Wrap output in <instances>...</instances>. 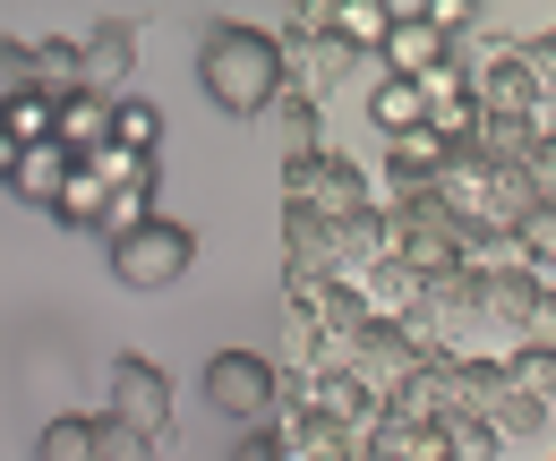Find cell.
I'll return each mask as SVG.
<instances>
[{"mask_svg":"<svg viewBox=\"0 0 556 461\" xmlns=\"http://www.w3.org/2000/svg\"><path fill=\"white\" fill-rule=\"evenodd\" d=\"M198 86L214 94V112H231V120H257V112H275L282 103V35L266 26H240V17H223L206 26V43H198Z\"/></svg>","mask_w":556,"mask_h":461,"instance_id":"obj_1","label":"cell"},{"mask_svg":"<svg viewBox=\"0 0 556 461\" xmlns=\"http://www.w3.org/2000/svg\"><path fill=\"white\" fill-rule=\"evenodd\" d=\"M437 205H445L471 240H514V222L540 205V189H531V171H496L471 145H454V154L437 163Z\"/></svg>","mask_w":556,"mask_h":461,"instance_id":"obj_2","label":"cell"},{"mask_svg":"<svg viewBox=\"0 0 556 461\" xmlns=\"http://www.w3.org/2000/svg\"><path fill=\"white\" fill-rule=\"evenodd\" d=\"M377 214H386V205H377ZM386 240H394V257L412 265L419 282H437V273H463V265H471V231L437 205V189H428L419 205H394V214H386Z\"/></svg>","mask_w":556,"mask_h":461,"instance_id":"obj_3","label":"cell"},{"mask_svg":"<svg viewBox=\"0 0 556 461\" xmlns=\"http://www.w3.org/2000/svg\"><path fill=\"white\" fill-rule=\"evenodd\" d=\"M112 427H129L146 453H172V376L154 368V359H112V410H103Z\"/></svg>","mask_w":556,"mask_h":461,"instance_id":"obj_4","label":"cell"},{"mask_svg":"<svg viewBox=\"0 0 556 461\" xmlns=\"http://www.w3.org/2000/svg\"><path fill=\"white\" fill-rule=\"evenodd\" d=\"M189 265H198V231L172 222V214H154V222L129 231V240H112V273H121L129 291H172Z\"/></svg>","mask_w":556,"mask_h":461,"instance_id":"obj_5","label":"cell"},{"mask_svg":"<svg viewBox=\"0 0 556 461\" xmlns=\"http://www.w3.org/2000/svg\"><path fill=\"white\" fill-rule=\"evenodd\" d=\"M282 205L343 222V214H359V205H377V197H368V171L326 145V154H308V163H282Z\"/></svg>","mask_w":556,"mask_h":461,"instance_id":"obj_6","label":"cell"},{"mask_svg":"<svg viewBox=\"0 0 556 461\" xmlns=\"http://www.w3.org/2000/svg\"><path fill=\"white\" fill-rule=\"evenodd\" d=\"M419 359H428V342H419V333L403 325V317H368V333L351 342L334 368H351L359 385H377V394L394 401V394H403V385L419 376Z\"/></svg>","mask_w":556,"mask_h":461,"instance_id":"obj_7","label":"cell"},{"mask_svg":"<svg viewBox=\"0 0 556 461\" xmlns=\"http://www.w3.org/2000/svg\"><path fill=\"white\" fill-rule=\"evenodd\" d=\"M206 401L240 427H266L275 419V359L266 350H214L206 359Z\"/></svg>","mask_w":556,"mask_h":461,"instance_id":"obj_8","label":"cell"},{"mask_svg":"<svg viewBox=\"0 0 556 461\" xmlns=\"http://www.w3.org/2000/svg\"><path fill=\"white\" fill-rule=\"evenodd\" d=\"M540 308H548V273H531L522 257H505V265H488V273H480V317H488V325H514L522 342H531Z\"/></svg>","mask_w":556,"mask_h":461,"instance_id":"obj_9","label":"cell"},{"mask_svg":"<svg viewBox=\"0 0 556 461\" xmlns=\"http://www.w3.org/2000/svg\"><path fill=\"white\" fill-rule=\"evenodd\" d=\"M334 273H343V257H334V222L282 205V291H300V282H334Z\"/></svg>","mask_w":556,"mask_h":461,"instance_id":"obj_10","label":"cell"},{"mask_svg":"<svg viewBox=\"0 0 556 461\" xmlns=\"http://www.w3.org/2000/svg\"><path fill=\"white\" fill-rule=\"evenodd\" d=\"M359 52H351L343 35H308V43H282V77L308 94V103H326V94H343Z\"/></svg>","mask_w":556,"mask_h":461,"instance_id":"obj_11","label":"cell"},{"mask_svg":"<svg viewBox=\"0 0 556 461\" xmlns=\"http://www.w3.org/2000/svg\"><path fill=\"white\" fill-rule=\"evenodd\" d=\"M377 61H386V77L428 86V77L445 68V35L428 26V9H394V26H386V43H377Z\"/></svg>","mask_w":556,"mask_h":461,"instance_id":"obj_12","label":"cell"},{"mask_svg":"<svg viewBox=\"0 0 556 461\" xmlns=\"http://www.w3.org/2000/svg\"><path fill=\"white\" fill-rule=\"evenodd\" d=\"M77 68H86V94L129 103V77H138V35H129V26H94V35L77 43Z\"/></svg>","mask_w":556,"mask_h":461,"instance_id":"obj_13","label":"cell"},{"mask_svg":"<svg viewBox=\"0 0 556 461\" xmlns=\"http://www.w3.org/2000/svg\"><path fill=\"white\" fill-rule=\"evenodd\" d=\"M368 453L377 461H454V427H445V419H403V410H386L377 436H368Z\"/></svg>","mask_w":556,"mask_h":461,"instance_id":"obj_14","label":"cell"},{"mask_svg":"<svg viewBox=\"0 0 556 461\" xmlns=\"http://www.w3.org/2000/svg\"><path fill=\"white\" fill-rule=\"evenodd\" d=\"M317 419H334V427H351V436H377L386 394H377V385H359L351 368H317Z\"/></svg>","mask_w":556,"mask_h":461,"instance_id":"obj_15","label":"cell"},{"mask_svg":"<svg viewBox=\"0 0 556 461\" xmlns=\"http://www.w3.org/2000/svg\"><path fill=\"white\" fill-rule=\"evenodd\" d=\"M471 103H480V112H514V120H540V112H548V94H540V77L522 68V43H514L505 61L488 68V77H471Z\"/></svg>","mask_w":556,"mask_h":461,"instance_id":"obj_16","label":"cell"},{"mask_svg":"<svg viewBox=\"0 0 556 461\" xmlns=\"http://www.w3.org/2000/svg\"><path fill=\"white\" fill-rule=\"evenodd\" d=\"M540 137H548V120H514V112H480V129H471V154H480V163H496V171H531Z\"/></svg>","mask_w":556,"mask_h":461,"instance_id":"obj_17","label":"cell"},{"mask_svg":"<svg viewBox=\"0 0 556 461\" xmlns=\"http://www.w3.org/2000/svg\"><path fill=\"white\" fill-rule=\"evenodd\" d=\"M368 120L386 129V145L419 137V129H428V86H412V77H377V86H368Z\"/></svg>","mask_w":556,"mask_h":461,"instance_id":"obj_18","label":"cell"},{"mask_svg":"<svg viewBox=\"0 0 556 461\" xmlns=\"http://www.w3.org/2000/svg\"><path fill=\"white\" fill-rule=\"evenodd\" d=\"M35 43V94L61 112V103H77L86 94V68H77V43L70 35H26Z\"/></svg>","mask_w":556,"mask_h":461,"instance_id":"obj_19","label":"cell"},{"mask_svg":"<svg viewBox=\"0 0 556 461\" xmlns=\"http://www.w3.org/2000/svg\"><path fill=\"white\" fill-rule=\"evenodd\" d=\"M112 112H121V103H103V94H77V103H61L52 145H61V154H77V163H86V154H103V145H112Z\"/></svg>","mask_w":556,"mask_h":461,"instance_id":"obj_20","label":"cell"},{"mask_svg":"<svg viewBox=\"0 0 556 461\" xmlns=\"http://www.w3.org/2000/svg\"><path fill=\"white\" fill-rule=\"evenodd\" d=\"M334 257H343V282H359L368 265L394 257V240H386V214H377V205H359V214L334 222Z\"/></svg>","mask_w":556,"mask_h":461,"instance_id":"obj_21","label":"cell"},{"mask_svg":"<svg viewBox=\"0 0 556 461\" xmlns=\"http://www.w3.org/2000/svg\"><path fill=\"white\" fill-rule=\"evenodd\" d=\"M70 180H77V154H61V145H26L9 189H17L26 205H61V189H70Z\"/></svg>","mask_w":556,"mask_h":461,"instance_id":"obj_22","label":"cell"},{"mask_svg":"<svg viewBox=\"0 0 556 461\" xmlns=\"http://www.w3.org/2000/svg\"><path fill=\"white\" fill-rule=\"evenodd\" d=\"M419 291H428V282H419L403 257H386V265H368V273H359V299H368V317H412Z\"/></svg>","mask_w":556,"mask_h":461,"instance_id":"obj_23","label":"cell"},{"mask_svg":"<svg viewBox=\"0 0 556 461\" xmlns=\"http://www.w3.org/2000/svg\"><path fill=\"white\" fill-rule=\"evenodd\" d=\"M317 120H326V103H308L300 86H282V103H275V129H282V163H308V154H326V137H317Z\"/></svg>","mask_w":556,"mask_h":461,"instance_id":"obj_24","label":"cell"},{"mask_svg":"<svg viewBox=\"0 0 556 461\" xmlns=\"http://www.w3.org/2000/svg\"><path fill=\"white\" fill-rule=\"evenodd\" d=\"M35 461H103V419H52L35 436Z\"/></svg>","mask_w":556,"mask_h":461,"instance_id":"obj_25","label":"cell"},{"mask_svg":"<svg viewBox=\"0 0 556 461\" xmlns=\"http://www.w3.org/2000/svg\"><path fill=\"white\" fill-rule=\"evenodd\" d=\"M514 257L531 265V273H548V282H556V197H540L522 222H514Z\"/></svg>","mask_w":556,"mask_h":461,"instance_id":"obj_26","label":"cell"},{"mask_svg":"<svg viewBox=\"0 0 556 461\" xmlns=\"http://www.w3.org/2000/svg\"><path fill=\"white\" fill-rule=\"evenodd\" d=\"M138 222H154V171L129 180V189H112V205H103V222H94V231H103V248H112V240H129Z\"/></svg>","mask_w":556,"mask_h":461,"instance_id":"obj_27","label":"cell"},{"mask_svg":"<svg viewBox=\"0 0 556 461\" xmlns=\"http://www.w3.org/2000/svg\"><path fill=\"white\" fill-rule=\"evenodd\" d=\"M488 427H496V445H540V436H548V401L505 394L496 410H488Z\"/></svg>","mask_w":556,"mask_h":461,"instance_id":"obj_28","label":"cell"},{"mask_svg":"<svg viewBox=\"0 0 556 461\" xmlns=\"http://www.w3.org/2000/svg\"><path fill=\"white\" fill-rule=\"evenodd\" d=\"M112 145H121V154H138V163H154V145H163V112L129 94V103L112 112Z\"/></svg>","mask_w":556,"mask_h":461,"instance_id":"obj_29","label":"cell"},{"mask_svg":"<svg viewBox=\"0 0 556 461\" xmlns=\"http://www.w3.org/2000/svg\"><path fill=\"white\" fill-rule=\"evenodd\" d=\"M505 376H514V394H531V401H548V410H556V350H540V342H514Z\"/></svg>","mask_w":556,"mask_h":461,"instance_id":"obj_30","label":"cell"},{"mask_svg":"<svg viewBox=\"0 0 556 461\" xmlns=\"http://www.w3.org/2000/svg\"><path fill=\"white\" fill-rule=\"evenodd\" d=\"M386 26H394V9H377V0H351V9H334V35H343L351 52H377V43H386Z\"/></svg>","mask_w":556,"mask_h":461,"instance_id":"obj_31","label":"cell"},{"mask_svg":"<svg viewBox=\"0 0 556 461\" xmlns=\"http://www.w3.org/2000/svg\"><path fill=\"white\" fill-rule=\"evenodd\" d=\"M103 205H112V180H94V171L77 163V180L61 189V205H52V214H61V222H103Z\"/></svg>","mask_w":556,"mask_h":461,"instance_id":"obj_32","label":"cell"},{"mask_svg":"<svg viewBox=\"0 0 556 461\" xmlns=\"http://www.w3.org/2000/svg\"><path fill=\"white\" fill-rule=\"evenodd\" d=\"M35 94V43H0V112Z\"/></svg>","mask_w":556,"mask_h":461,"instance_id":"obj_33","label":"cell"},{"mask_svg":"<svg viewBox=\"0 0 556 461\" xmlns=\"http://www.w3.org/2000/svg\"><path fill=\"white\" fill-rule=\"evenodd\" d=\"M522 68L540 77V94H556V26H548V35H531V43H522Z\"/></svg>","mask_w":556,"mask_h":461,"instance_id":"obj_34","label":"cell"},{"mask_svg":"<svg viewBox=\"0 0 556 461\" xmlns=\"http://www.w3.org/2000/svg\"><path fill=\"white\" fill-rule=\"evenodd\" d=\"M103 461H154V453H146L129 427H112V419H103Z\"/></svg>","mask_w":556,"mask_h":461,"instance_id":"obj_35","label":"cell"},{"mask_svg":"<svg viewBox=\"0 0 556 461\" xmlns=\"http://www.w3.org/2000/svg\"><path fill=\"white\" fill-rule=\"evenodd\" d=\"M231 461H282V445H275V427H249L240 445H231Z\"/></svg>","mask_w":556,"mask_h":461,"instance_id":"obj_36","label":"cell"},{"mask_svg":"<svg viewBox=\"0 0 556 461\" xmlns=\"http://www.w3.org/2000/svg\"><path fill=\"white\" fill-rule=\"evenodd\" d=\"M531 189H540V197H556V129L540 137V154H531Z\"/></svg>","mask_w":556,"mask_h":461,"instance_id":"obj_37","label":"cell"},{"mask_svg":"<svg viewBox=\"0 0 556 461\" xmlns=\"http://www.w3.org/2000/svg\"><path fill=\"white\" fill-rule=\"evenodd\" d=\"M17 154H26V145H17V137L0 129V189H9V180H17Z\"/></svg>","mask_w":556,"mask_h":461,"instance_id":"obj_38","label":"cell"},{"mask_svg":"<svg viewBox=\"0 0 556 461\" xmlns=\"http://www.w3.org/2000/svg\"><path fill=\"white\" fill-rule=\"evenodd\" d=\"M531 342H540V350H556V291H548V308H540V325H531Z\"/></svg>","mask_w":556,"mask_h":461,"instance_id":"obj_39","label":"cell"},{"mask_svg":"<svg viewBox=\"0 0 556 461\" xmlns=\"http://www.w3.org/2000/svg\"><path fill=\"white\" fill-rule=\"evenodd\" d=\"M368 461H377V453H368Z\"/></svg>","mask_w":556,"mask_h":461,"instance_id":"obj_40","label":"cell"},{"mask_svg":"<svg viewBox=\"0 0 556 461\" xmlns=\"http://www.w3.org/2000/svg\"><path fill=\"white\" fill-rule=\"evenodd\" d=\"M548 291H556V282H548Z\"/></svg>","mask_w":556,"mask_h":461,"instance_id":"obj_41","label":"cell"},{"mask_svg":"<svg viewBox=\"0 0 556 461\" xmlns=\"http://www.w3.org/2000/svg\"><path fill=\"white\" fill-rule=\"evenodd\" d=\"M548 461H556V453H548Z\"/></svg>","mask_w":556,"mask_h":461,"instance_id":"obj_42","label":"cell"}]
</instances>
